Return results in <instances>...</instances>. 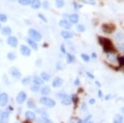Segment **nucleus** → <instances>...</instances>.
Listing matches in <instances>:
<instances>
[{"mask_svg":"<svg viewBox=\"0 0 124 123\" xmlns=\"http://www.w3.org/2000/svg\"><path fill=\"white\" fill-rule=\"evenodd\" d=\"M99 42L100 44L103 46L104 47V52L106 53H111L112 50H113V44L112 42L109 41V39H107V38H104V37H99Z\"/></svg>","mask_w":124,"mask_h":123,"instance_id":"obj_1","label":"nucleus"},{"mask_svg":"<svg viewBox=\"0 0 124 123\" xmlns=\"http://www.w3.org/2000/svg\"><path fill=\"white\" fill-rule=\"evenodd\" d=\"M28 35L30 36L31 39L34 40L35 41H40L42 39V36L40 33L38 31H36V29L31 28L28 30Z\"/></svg>","mask_w":124,"mask_h":123,"instance_id":"obj_2","label":"nucleus"},{"mask_svg":"<svg viewBox=\"0 0 124 123\" xmlns=\"http://www.w3.org/2000/svg\"><path fill=\"white\" fill-rule=\"evenodd\" d=\"M40 103L47 107H54L55 106V102L47 97H43V98H40Z\"/></svg>","mask_w":124,"mask_h":123,"instance_id":"obj_3","label":"nucleus"},{"mask_svg":"<svg viewBox=\"0 0 124 123\" xmlns=\"http://www.w3.org/2000/svg\"><path fill=\"white\" fill-rule=\"evenodd\" d=\"M57 97H58L59 98H60V99H61L62 104H64L65 106H68V105H70L71 104V102H72V100H71L70 97H69V95L66 94V93H58V94H57Z\"/></svg>","mask_w":124,"mask_h":123,"instance_id":"obj_4","label":"nucleus"},{"mask_svg":"<svg viewBox=\"0 0 124 123\" xmlns=\"http://www.w3.org/2000/svg\"><path fill=\"white\" fill-rule=\"evenodd\" d=\"M7 43H8L11 47H17V44H18V41H17V38L16 37V36H9V37L7 40Z\"/></svg>","mask_w":124,"mask_h":123,"instance_id":"obj_5","label":"nucleus"},{"mask_svg":"<svg viewBox=\"0 0 124 123\" xmlns=\"http://www.w3.org/2000/svg\"><path fill=\"white\" fill-rule=\"evenodd\" d=\"M8 103V95L6 93H0V106L4 107Z\"/></svg>","mask_w":124,"mask_h":123,"instance_id":"obj_6","label":"nucleus"},{"mask_svg":"<svg viewBox=\"0 0 124 123\" xmlns=\"http://www.w3.org/2000/svg\"><path fill=\"white\" fill-rule=\"evenodd\" d=\"M20 51H21V54H22L23 56H30L31 53L30 48H29L28 46H25V45H22V46H21Z\"/></svg>","mask_w":124,"mask_h":123,"instance_id":"obj_7","label":"nucleus"},{"mask_svg":"<svg viewBox=\"0 0 124 123\" xmlns=\"http://www.w3.org/2000/svg\"><path fill=\"white\" fill-rule=\"evenodd\" d=\"M26 98H27V94L24 92H21L17 94V103L18 104H22L24 102L26 101Z\"/></svg>","mask_w":124,"mask_h":123,"instance_id":"obj_8","label":"nucleus"},{"mask_svg":"<svg viewBox=\"0 0 124 123\" xmlns=\"http://www.w3.org/2000/svg\"><path fill=\"white\" fill-rule=\"evenodd\" d=\"M59 25L60 26L63 28H64L65 30H69L71 28V23L66 19H62L59 22Z\"/></svg>","mask_w":124,"mask_h":123,"instance_id":"obj_9","label":"nucleus"},{"mask_svg":"<svg viewBox=\"0 0 124 123\" xmlns=\"http://www.w3.org/2000/svg\"><path fill=\"white\" fill-rule=\"evenodd\" d=\"M8 118H9V113L8 112H1L0 116V123H8Z\"/></svg>","mask_w":124,"mask_h":123,"instance_id":"obj_10","label":"nucleus"},{"mask_svg":"<svg viewBox=\"0 0 124 123\" xmlns=\"http://www.w3.org/2000/svg\"><path fill=\"white\" fill-rule=\"evenodd\" d=\"M63 83H64V80H63L62 79L56 78V79H54L53 82H52V86H53L54 88H59L60 87V86H62Z\"/></svg>","mask_w":124,"mask_h":123,"instance_id":"obj_11","label":"nucleus"},{"mask_svg":"<svg viewBox=\"0 0 124 123\" xmlns=\"http://www.w3.org/2000/svg\"><path fill=\"white\" fill-rule=\"evenodd\" d=\"M41 6V3L40 0H31V7L33 9H39Z\"/></svg>","mask_w":124,"mask_h":123,"instance_id":"obj_12","label":"nucleus"},{"mask_svg":"<svg viewBox=\"0 0 124 123\" xmlns=\"http://www.w3.org/2000/svg\"><path fill=\"white\" fill-rule=\"evenodd\" d=\"M27 42L28 43V45L34 50V51H37L38 50V46H37V44H36V41H35L34 40L31 39V38H27Z\"/></svg>","mask_w":124,"mask_h":123,"instance_id":"obj_13","label":"nucleus"},{"mask_svg":"<svg viewBox=\"0 0 124 123\" xmlns=\"http://www.w3.org/2000/svg\"><path fill=\"white\" fill-rule=\"evenodd\" d=\"M10 73H11L12 76L16 78V79H19V78L21 77L20 71H19L18 69H17V68H12L11 71H10Z\"/></svg>","mask_w":124,"mask_h":123,"instance_id":"obj_14","label":"nucleus"},{"mask_svg":"<svg viewBox=\"0 0 124 123\" xmlns=\"http://www.w3.org/2000/svg\"><path fill=\"white\" fill-rule=\"evenodd\" d=\"M32 81L35 84H37V85H42L44 84V80L41 78H40L39 76H34L32 78Z\"/></svg>","mask_w":124,"mask_h":123,"instance_id":"obj_15","label":"nucleus"},{"mask_svg":"<svg viewBox=\"0 0 124 123\" xmlns=\"http://www.w3.org/2000/svg\"><path fill=\"white\" fill-rule=\"evenodd\" d=\"M61 36L63 38H64V39H71V38L73 37V34L71 33L70 32H68L67 30H64V31H62L61 32Z\"/></svg>","mask_w":124,"mask_h":123,"instance_id":"obj_16","label":"nucleus"},{"mask_svg":"<svg viewBox=\"0 0 124 123\" xmlns=\"http://www.w3.org/2000/svg\"><path fill=\"white\" fill-rule=\"evenodd\" d=\"M69 20L70 21V23L76 24L79 22V16L77 14H71L69 16Z\"/></svg>","mask_w":124,"mask_h":123,"instance_id":"obj_17","label":"nucleus"},{"mask_svg":"<svg viewBox=\"0 0 124 123\" xmlns=\"http://www.w3.org/2000/svg\"><path fill=\"white\" fill-rule=\"evenodd\" d=\"M107 58H108V60H109L110 62H112V63H116L117 61H118V59H117V57H116V55H114V54H113V53H109L107 55Z\"/></svg>","mask_w":124,"mask_h":123,"instance_id":"obj_18","label":"nucleus"},{"mask_svg":"<svg viewBox=\"0 0 124 123\" xmlns=\"http://www.w3.org/2000/svg\"><path fill=\"white\" fill-rule=\"evenodd\" d=\"M2 34L3 36H10L12 34V29L9 27H4L2 29Z\"/></svg>","mask_w":124,"mask_h":123,"instance_id":"obj_19","label":"nucleus"},{"mask_svg":"<svg viewBox=\"0 0 124 123\" xmlns=\"http://www.w3.org/2000/svg\"><path fill=\"white\" fill-rule=\"evenodd\" d=\"M25 117L29 120H35L36 119V114L32 112H27L25 113Z\"/></svg>","mask_w":124,"mask_h":123,"instance_id":"obj_20","label":"nucleus"},{"mask_svg":"<svg viewBox=\"0 0 124 123\" xmlns=\"http://www.w3.org/2000/svg\"><path fill=\"white\" fill-rule=\"evenodd\" d=\"M50 93V88L49 86H45V87H43L41 90V93L42 95H45V96L48 95Z\"/></svg>","mask_w":124,"mask_h":123,"instance_id":"obj_21","label":"nucleus"},{"mask_svg":"<svg viewBox=\"0 0 124 123\" xmlns=\"http://www.w3.org/2000/svg\"><path fill=\"white\" fill-rule=\"evenodd\" d=\"M114 30V27H109L108 25H104L103 26V31H104V32H106V33L109 34L111 33Z\"/></svg>","mask_w":124,"mask_h":123,"instance_id":"obj_22","label":"nucleus"},{"mask_svg":"<svg viewBox=\"0 0 124 123\" xmlns=\"http://www.w3.org/2000/svg\"><path fill=\"white\" fill-rule=\"evenodd\" d=\"M66 60H67L68 63H73L74 61V57L70 53H66Z\"/></svg>","mask_w":124,"mask_h":123,"instance_id":"obj_23","label":"nucleus"},{"mask_svg":"<svg viewBox=\"0 0 124 123\" xmlns=\"http://www.w3.org/2000/svg\"><path fill=\"white\" fill-rule=\"evenodd\" d=\"M41 78L44 81H49L50 79V75L49 74H47L46 72H42L41 74Z\"/></svg>","mask_w":124,"mask_h":123,"instance_id":"obj_24","label":"nucleus"},{"mask_svg":"<svg viewBox=\"0 0 124 123\" xmlns=\"http://www.w3.org/2000/svg\"><path fill=\"white\" fill-rule=\"evenodd\" d=\"M113 123H123V117L118 114L115 117L114 120H113Z\"/></svg>","mask_w":124,"mask_h":123,"instance_id":"obj_25","label":"nucleus"},{"mask_svg":"<svg viewBox=\"0 0 124 123\" xmlns=\"http://www.w3.org/2000/svg\"><path fill=\"white\" fill-rule=\"evenodd\" d=\"M31 0H18V3H20L22 6H27L31 4Z\"/></svg>","mask_w":124,"mask_h":123,"instance_id":"obj_26","label":"nucleus"},{"mask_svg":"<svg viewBox=\"0 0 124 123\" xmlns=\"http://www.w3.org/2000/svg\"><path fill=\"white\" fill-rule=\"evenodd\" d=\"M7 57H8V59L9 60H16V58H17V55L13 52H9L8 54V55H7Z\"/></svg>","mask_w":124,"mask_h":123,"instance_id":"obj_27","label":"nucleus"},{"mask_svg":"<svg viewBox=\"0 0 124 123\" xmlns=\"http://www.w3.org/2000/svg\"><path fill=\"white\" fill-rule=\"evenodd\" d=\"M115 38L118 41H124V34L122 32H118L115 35Z\"/></svg>","mask_w":124,"mask_h":123,"instance_id":"obj_28","label":"nucleus"},{"mask_svg":"<svg viewBox=\"0 0 124 123\" xmlns=\"http://www.w3.org/2000/svg\"><path fill=\"white\" fill-rule=\"evenodd\" d=\"M55 5H56L57 8H63L64 5V0H56L55 1Z\"/></svg>","mask_w":124,"mask_h":123,"instance_id":"obj_29","label":"nucleus"},{"mask_svg":"<svg viewBox=\"0 0 124 123\" xmlns=\"http://www.w3.org/2000/svg\"><path fill=\"white\" fill-rule=\"evenodd\" d=\"M31 90L32 92H34V93H37V92L40 90L39 85H37V84H34V85L31 86Z\"/></svg>","mask_w":124,"mask_h":123,"instance_id":"obj_30","label":"nucleus"},{"mask_svg":"<svg viewBox=\"0 0 124 123\" xmlns=\"http://www.w3.org/2000/svg\"><path fill=\"white\" fill-rule=\"evenodd\" d=\"M31 82V77H26L24 78L23 79H22V84H24V85H27V84H29Z\"/></svg>","mask_w":124,"mask_h":123,"instance_id":"obj_31","label":"nucleus"},{"mask_svg":"<svg viewBox=\"0 0 124 123\" xmlns=\"http://www.w3.org/2000/svg\"><path fill=\"white\" fill-rule=\"evenodd\" d=\"M8 20V17L4 13H0V22H5Z\"/></svg>","mask_w":124,"mask_h":123,"instance_id":"obj_32","label":"nucleus"},{"mask_svg":"<svg viewBox=\"0 0 124 123\" xmlns=\"http://www.w3.org/2000/svg\"><path fill=\"white\" fill-rule=\"evenodd\" d=\"M81 58H82V60H84V61H85V62H89V56L88 55H86V54H82L81 55Z\"/></svg>","mask_w":124,"mask_h":123,"instance_id":"obj_33","label":"nucleus"},{"mask_svg":"<svg viewBox=\"0 0 124 123\" xmlns=\"http://www.w3.org/2000/svg\"><path fill=\"white\" fill-rule=\"evenodd\" d=\"M77 30L79 32H84L85 31V27L83 24H79V25L77 26Z\"/></svg>","mask_w":124,"mask_h":123,"instance_id":"obj_34","label":"nucleus"},{"mask_svg":"<svg viewBox=\"0 0 124 123\" xmlns=\"http://www.w3.org/2000/svg\"><path fill=\"white\" fill-rule=\"evenodd\" d=\"M38 18H39L40 19H41V20L42 21V22H47V18L44 16V15L42 14V13H39V14H38Z\"/></svg>","mask_w":124,"mask_h":123,"instance_id":"obj_35","label":"nucleus"},{"mask_svg":"<svg viewBox=\"0 0 124 123\" xmlns=\"http://www.w3.org/2000/svg\"><path fill=\"white\" fill-rule=\"evenodd\" d=\"M27 107H28L29 108H35V107H36V105H35V103H33V101L30 100V101L27 102Z\"/></svg>","mask_w":124,"mask_h":123,"instance_id":"obj_36","label":"nucleus"},{"mask_svg":"<svg viewBox=\"0 0 124 123\" xmlns=\"http://www.w3.org/2000/svg\"><path fill=\"white\" fill-rule=\"evenodd\" d=\"M118 63H119L120 65H124V55L118 57Z\"/></svg>","mask_w":124,"mask_h":123,"instance_id":"obj_37","label":"nucleus"},{"mask_svg":"<svg viewBox=\"0 0 124 123\" xmlns=\"http://www.w3.org/2000/svg\"><path fill=\"white\" fill-rule=\"evenodd\" d=\"M56 69H57V70H63V69H64V65H63V63H62L61 61L58 62V63H57Z\"/></svg>","mask_w":124,"mask_h":123,"instance_id":"obj_38","label":"nucleus"},{"mask_svg":"<svg viewBox=\"0 0 124 123\" xmlns=\"http://www.w3.org/2000/svg\"><path fill=\"white\" fill-rule=\"evenodd\" d=\"M42 5H43V8H44V9H48L49 6H50V3H49L48 1H44Z\"/></svg>","mask_w":124,"mask_h":123,"instance_id":"obj_39","label":"nucleus"},{"mask_svg":"<svg viewBox=\"0 0 124 123\" xmlns=\"http://www.w3.org/2000/svg\"><path fill=\"white\" fill-rule=\"evenodd\" d=\"M71 100L73 101V103H74V105H77V103H78V97L76 96V95H73L72 96V98H71Z\"/></svg>","mask_w":124,"mask_h":123,"instance_id":"obj_40","label":"nucleus"},{"mask_svg":"<svg viewBox=\"0 0 124 123\" xmlns=\"http://www.w3.org/2000/svg\"><path fill=\"white\" fill-rule=\"evenodd\" d=\"M84 3H88V4H91V5H94L95 4V2L94 0H83Z\"/></svg>","mask_w":124,"mask_h":123,"instance_id":"obj_41","label":"nucleus"},{"mask_svg":"<svg viewBox=\"0 0 124 123\" xmlns=\"http://www.w3.org/2000/svg\"><path fill=\"white\" fill-rule=\"evenodd\" d=\"M91 117H92V116H91V115L88 116V117H87L86 118H85L83 122H82V123H88V122L90 121V119H91Z\"/></svg>","mask_w":124,"mask_h":123,"instance_id":"obj_42","label":"nucleus"},{"mask_svg":"<svg viewBox=\"0 0 124 123\" xmlns=\"http://www.w3.org/2000/svg\"><path fill=\"white\" fill-rule=\"evenodd\" d=\"M41 119H42L43 123H52L51 121H50L48 118H46V117H43V118H41Z\"/></svg>","mask_w":124,"mask_h":123,"instance_id":"obj_43","label":"nucleus"},{"mask_svg":"<svg viewBox=\"0 0 124 123\" xmlns=\"http://www.w3.org/2000/svg\"><path fill=\"white\" fill-rule=\"evenodd\" d=\"M60 51H61V52L63 54H66V51H65V48H64V45H62V46H60Z\"/></svg>","mask_w":124,"mask_h":123,"instance_id":"obj_44","label":"nucleus"},{"mask_svg":"<svg viewBox=\"0 0 124 123\" xmlns=\"http://www.w3.org/2000/svg\"><path fill=\"white\" fill-rule=\"evenodd\" d=\"M86 74H87V75H88L89 77L91 79H94V76L93 75V74H90L89 72H86Z\"/></svg>","mask_w":124,"mask_h":123,"instance_id":"obj_45","label":"nucleus"},{"mask_svg":"<svg viewBox=\"0 0 124 123\" xmlns=\"http://www.w3.org/2000/svg\"><path fill=\"white\" fill-rule=\"evenodd\" d=\"M118 48L122 51H124V44H119L118 45Z\"/></svg>","mask_w":124,"mask_h":123,"instance_id":"obj_46","label":"nucleus"},{"mask_svg":"<svg viewBox=\"0 0 124 123\" xmlns=\"http://www.w3.org/2000/svg\"><path fill=\"white\" fill-rule=\"evenodd\" d=\"M81 108H82V110H83V111H85V110H86V109H87L86 104H85V103H83V104H82Z\"/></svg>","mask_w":124,"mask_h":123,"instance_id":"obj_47","label":"nucleus"},{"mask_svg":"<svg viewBox=\"0 0 124 123\" xmlns=\"http://www.w3.org/2000/svg\"><path fill=\"white\" fill-rule=\"evenodd\" d=\"M98 96H99V98H103V93L101 90H99V91L98 92Z\"/></svg>","mask_w":124,"mask_h":123,"instance_id":"obj_48","label":"nucleus"},{"mask_svg":"<svg viewBox=\"0 0 124 123\" xmlns=\"http://www.w3.org/2000/svg\"><path fill=\"white\" fill-rule=\"evenodd\" d=\"M89 103H90V104H94V103H95V100H94V98L90 99V100H89Z\"/></svg>","mask_w":124,"mask_h":123,"instance_id":"obj_49","label":"nucleus"},{"mask_svg":"<svg viewBox=\"0 0 124 123\" xmlns=\"http://www.w3.org/2000/svg\"><path fill=\"white\" fill-rule=\"evenodd\" d=\"M80 84V82H79V79H77L75 80V82H74V84H75V85H79V84Z\"/></svg>","mask_w":124,"mask_h":123,"instance_id":"obj_50","label":"nucleus"},{"mask_svg":"<svg viewBox=\"0 0 124 123\" xmlns=\"http://www.w3.org/2000/svg\"><path fill=\"white\" fill-rule=\"evenodd\" d=\"M92 57H93V58H97V55H96L95 53H92Z\"/></svg>","mask_w":124,"mask_h":123,"instance_id":"obj_51","label":"nucleus"},{"mask_svg":"<svg viewBox=\"0 0 124 123\" xmlns=\"http://www.w3.org/2000/svg\"><path fill=\"white\" fill-rule=\"evenodd\" d=\"M106 100H109V98H110V95H107V96H106Z\"/></svg>","mask_w":124,"mask_h":123,"instance_id":"obj_52","label":"nucleus"},{"mask_svg":"<svg viewBox=\"0 0 124 123\" xmlns=\"http://www.w3.org/2000/svg\"><path fill=\"white\" fill-rule=\"evenodd\" d=\"M96 84H97V85H98V87H100V86H101V84H99V82H96Z\"/></svg>","mask_w":124,"mask_h":123,"instance_id":"obj_53","label":"nucleus"},{"mask_svg":"<svg viewBox=\"0 0 124 123\" xmlns=\"http://www.w3.org/2000/svg\"><path fill=\"white\" fill-rule=\"evenodd\" d=\"M82 122H83V121H82V120H79V121H78V122H77V123H82Z\"/></svg>","mask_w":124,"mask_h":123,"instance_id":"obj_54","label":"nucleus"},{"mask_svg":"<svg viewBox=\"0 0 124 123\" xmlns=\"http://www.w3.org/2000/svg\"><path fill=\"white\" fill-rule=\"evenodd\" d=\"M89 123H92V122H89Z\"/></svg>","mask_w":124,"mask_h":123,"instance_id":"obj_55","label":"nucleus"},{"mask_svg":"<svg viewBox=\"0 0 124 123\" xmlns=\"http://www.w3.org/2000/svg\"><path fill=\"white\" fill-rule=\"evenodd\" d=\"M0 27H1V26H0Z\"/></svg>","mask_w":124,"mask_h":123,"instance_id":"obj_56","label":"nucleus"}]
</instances>
